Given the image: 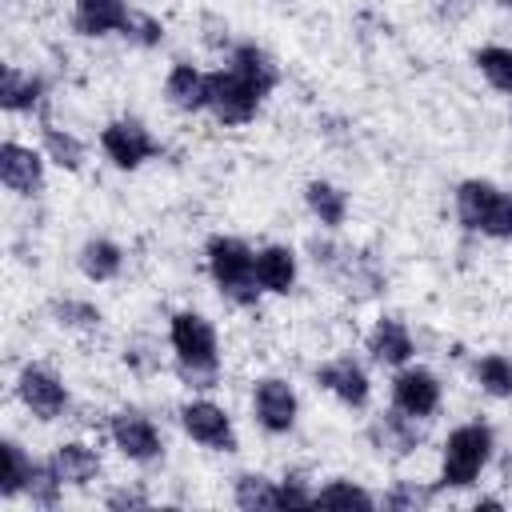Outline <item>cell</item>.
Returning <instances> with one entry per match:
<instances>
[{
    "instance_id": "cell-11",
    "label": "cell",
    "mask_w": 512,
    "mask_h": 512,
    "mask_svg": "<svg viewBox=\"0 0 512 512\" xmlns=\"http://www.w3.org/2000/svg\"><path fill=\"white\" fill-rule=\"evenodd\" d=\"M256 416L268 432H288L296 420V392L284 380H260L256 384Z\"/></svg>"
},
{
    "instance_id": "cell-33",
    "label": "cell",
    "mask_w": 512,
    "mask_h": 512,
    "mask_svg": "<svg viewBox=\"0 0 512 512\" xmlns=\"http://www.w3.org/2000/svg\"><path fill=\"white\" fill-rule=\"evenodd\" d=\"M500 4H508V8H512V0H500Z\"/></svg>"
},
{
    "instance_id": "cell-23",
    "label": "cell",
    "mask_w": 512,
    "mask_h": 512,
    "mask_svg": "<svg viewBox=\"0 0 512 512\" xmlns=\"http://www.w3.org/2000/svg\"><path fill=\"white\" fill-rule=\"evenodd\" d=\"M476 380H480V388L484 392H492V396H512V360L508 356H484L480 364H476Z\"/></svg>"
},
{
    "instance_id": "cell-13",
    "label": "cell",
    "mask_w": 512,
    "mask_h": 512,
    "mask_svg": "<svg viewBox=\"0 0 512 512\" xmlns=\"http://www.w3.org/2000/svg\"><path fill=\"white\" fill-rule=\"evenodd\" d=\"M320 384H324L328 392H336V396H340L344 404H352V408H360V404L368 400V376H364V368L352 364L348 356L324 364V368H320Z\"/></svg>"
},
{
    "instance_id": "cell-30",
    "label": "cell",
    "mask_w": 512,
    "mask_h": 512,
    "mask_svg": "<svg viewBox=\"0 0 512 512\" xmlns=\"http://www.w3.org/2000/svg\"><path fill=\"white\" fill-rule=\"evenodd\" d=\"M428 500V492H416V488H400V492H392L388 496V504L392 508H404V504H424Z\"/></svg>"
},
{
    "instance_id": "cell-24",
    "label": "cell",
    "mask_w": 512,
    "mask_h": 512,
    "mask_svg": "<svg viewBox=\"0 0 512 512\" xmlns=\"http://www.w3.org/2000/svg\"><path fill=\"white\" fill-rule=\"evenodd\" d=\"M236 504L240 508H280V488H272V480H264V476H240Z\"/></svg>"
},
{
    "instance_id": "cell-7",
    "label": "cell",
    "mask_w": 512,
    "mask_h": 512,
    "mask_svg": "<svg viewBox=\"0 0 512 512\" xmlns=\"http://www.w3.org/2000/svg\"><path fill=\"white\" fill-rule=\"evenodd\" d=\"M104 152L112 156V164L136 168V164H144L156 152V144H152V136L136 120H116V124L104 128Z\"/></svg>"
},
{
    "instance_id": "cell-28",
    "label": "cell",
    "mask_w": 512,
    "mask_h": 512,
    "mask_svg": "<svg viewBox=\"0 0 512 512\" xmlns=\"http://www.w3.org/2000/svg\"><path fill=\"white\" fill-rule=\"evenodd\" d=\"M312 504H356V508H372V496L364 492V488H356V484H328V488H320L316 496H312Z\"/></svg>"
},
{
    "instance_id": "cell-12",
    "label": "cell",
    "mask_w": 512,
    "mask_h": 512,
    "mask_svg": "<svg viewBox=\"0 0 512 512\" xmlns=\"http://www.w3.org/2000/svg\"><path fill=\"white\" fill-rule=\"evenodd\" d=\"M0 180L12 192H36L40 188V156L32 148L4 144L0 148Z\"/></svg>"
},
{
    "instance_id": "cell-26",
    "label": "cell",
    "mask_w": 512,
    "mask_h": 512,
    "mask_svg": "<svg viewBox=\"0 0 512 512\" xmlns=\"http://www.w3.org/2000/svg\"><path fill=\"white\" fill-rule=\"evenodd\" d=\"M44 152H48L60 168H80V160H84L80 140L68 136V132H60V128H44Z\"/></svg>"
},
{
    "instance_id": "cell-27",
    "label": "cell",
    "mask_w": 512,
    "mask_h": 512,
    "mask_svg": "<svg viewBox=\"0 0 512 512\" xmlns=\"http://www.w3.org/2000/svg\"><path fill=\"white\" fill-rule=\"evenodd\" d=\"M60 476H56V468H52V460L48 464H36L32 468V476H28V496H32V504H44V508H52L56 504V492H60Z\"/></svg>"
},
{
    "instance_id": "cell-1",
    "label": "cell",
    "mask_w": 512,
    "mask_h": 512,
    "mask_svg": "<svg viewBox=\"0 0 512 512\" xmlns=\"http://www.w3.org/2000/svg\"><path fill=\"white\" fill-rule=\"evenodd\" d=\"M172 348H176L180 372L188 380H196L200 388H208L216 380V332L204 316H196V312L172 316Z\"/></svg>"
},
{
    "instance_id": "cell-32",
    "label": "cell",
    "mask_w": 512,
    "mask_h": 512,
    "mask_svg": "<svg viewBox=\"0 0 512 512\" xmlns=\"http://www.w3.org/2000/svg\"><path fill=\"white\" fill-rule=\"evenodd\" d=\"M124 504H136V508H140V504H144V496H136V492H116V496L108 500V508H124Z\"/></svg>"
},
{
    "instance_id": "cell-2",
    "label": "cell",
    "mask_w": 512,
    "mask_h": 512,
    "mask_svg": "<svg viewBox=\"0 0 512 512\" xmlns=\"http://www.w3.org/2000/svg\"><path fill=\"white\" fill-rule=\"evenodd\" d=\"M456 212L464 220V228L484 232V236H512V196H504L500 188L484 184V180H468L456 192Z\"/></svg>"
},
{
    "instance_id": "cell-3",
    "label": "cell",
    "mask_w": 512,
    "mask_h": 512,
    "mask_svg": "<svg viewBox=\"0 0 512 512\" xmlns=\"http://www.w3.org/2000/svg\"><path fill=\"white\" fill-rule=\"evenodd\" d=\"M208 268H212L220 292H228L240 304H252L256 300V256L240 240L216 236L208 244Z\"/></svg>"
},
{
    "instance_id": "cell-21",
    "label": "cell",
    "mask_w": 512,
    "mask_h": 512,
    "mask_svg": "<svg viewBox=\"0 0 512 512\" xmlns=\"http://www.w3.org/2000/svg\"><path fill=\"white\" fill-rule=\"evenodd\" d=\"M308 208L320 216V224L336 228V224H344L348 200H344V192H340V188H332V184L316 180V184H308Z\"/></svg>"
},
{
    "instance_id": "cell-19",
    "label": "cell",
    "mask_w": 512,
    "mask_h": 512,
    "mask_svg": "<svg viewBox=\"0 0 512 512\" xmlns=\"http://www.w3.org/2000/svg\"><path fill=\"white\" fill-rule=\"evenodd\" d=\"M120 260L124 256H120V248L112 240H88L80 248V272L88 280H112L120 272Z\"/></svg>"
},
{
    "instance_id": "cell-22",
    "label": "cell",
    "mask_w": 512,
    "mask_h": 512,
    "mask_svg": "<svg viewBox=\"0 0 512 512\" xmlns=\"http://www.w3.org/2000/svg\"><path fill=\"white\" fill-rule=\"evenodd\" d=\"M32 460L20 452V444H4V476H0V496H16L20 488H28V476H32Z\"/></svg>"
},
{
    "instance_id": "cell-25",
    "label": "cell",
    "mask_w": 512,
    "mask_h": 512,
    "mask_svg": "<svg viewBox=\"0 0 512 512\" xmlns=\"http://www.w3.org/2000/svg\"><path fill=\"white\" fill-rule=\"evenodd\" d=\"M476 64H480V72L488 76L492 88L512 92V48H480Z\"/></svg>"
},
{
    "instance_id": "cell-10",
    "label": "cell",
    "mask_w": 512,
    "mask_h": 512,
    "mask_svg": "<svg viewBox=\"0 0 512 512\" xmlns=\"http://www.w3.org/2000/svg\"><path fill=\"white\" fill-rule=\"evenodd\" d=\"M112 440H116V448H120L124 456H132V460H156V456H160V436H156V428H152L140 412H120V416H112Z\"/></svg>"
},
{
    "instance_id": "cell-15",
    "label": "cell",
    "mask_w": 512,
    "mask_h": 512,
    "mask_svg": "<svg viewBox=\"0 0 512 512\" xmlns=\"http://www.w3.org/2000/svg\"><path fill=\"white\" fill-rule=\"evenodd\" d=\"M164 92H168V100H172L176 108L196 112V108H204V104H208V76H204V72H196L192 64H176V68L168 72Z\"/></svg>"
},
{
    "instance_id": "cell-8",
    "label": "cell",
    "mask_w": 512,
    "mask_h": 512,
    "mask_svg": "<svg viewBox=\"0 0 512 512\" xmlns=\"http://www.w3.org/2000/svg\"><path fill=\"white\" fill-rule=\"evenodd\" d=\"M16 388H20V400H24L40 420L60 416V412H64V404H68L64 384H60L52 372H44V368H24Z\"/></svg>"
},
{
    "instance_id": "cell-5",
    "label": "cell",
    "mask_w": 512,
    "mask_h": 512,
    "mask_svg": "<svg viewBox=\"0 0 512 512\" xmlns=\"http://www.w3.org/2000/svg\"><path fill=\"white\" fill-rule=\"evenodd\" d=\"M264 100V88L256 80H248L244 72L228 68V72H212L208 76V108L216 112V120L224 124H244L256 116Z\"/></svg>"
},
{
    "instance_id": "cell-9",
    "label": "cell",
    "mask_w": 512,
    "mask_h": 512,
    "mask_svg": "<svg viewBox=\"0 0 512 512\" xmlns=\"http://www.w3.org/2000/svg\"><path fill=\"white\" fill-rule=\"evenodd\" d=\"M392 396H396V412H404V416H428L440 404V384H436L432 372L408 368V372L396 376Z\"/></svg>"
},
{
    "instance_id": "cell-16",
    "label": "cell",
    "mask_w": 512,
    "mask_h": 512,
    "mask_svg": "<svg viewBox=\"0 0 512 512\" xmlns=\"http://www.w3.org/2000/svg\"><path fill=\"white\" fill-rule=\"evenodd\" d=\"M296 280V260L288 248H264L256 252V284L268 288V292H288Z\"/></svg>"
},
{
    "instance_id": "cell-14",
    "label": "cell",
    "mask_w": 512,
    "mask_h": 512,
    "mask_svg": "<svg viewBox=\"0 0 512 512\" xmlns=\"http://www.w3.org/2000/svg\"><path fill=\"white\" fill-rule=\"evenodd\" d=\"M128 24V8L124 0H80L76 4V28L84 36H104Z\"/></svg>"
},
{
    "instance_id": "cell-29",
    "label": "cell",
    "mask_w": 512,
    "mask_h": 512,
    "mask_svg": "<svg viewBox=\"0 0 512 512\" xmlns=\"http://www.w3.org/2000/svg\"><path fill=\"white\" fill-rule=\"evenodd\" d=\"M124 36H136L140 44H156V40H160V24H156V20H148V16H132V12H128Z\"/></svg>"
},
{
    "instance_id": "cell-4",
    "label": "cell",
    "mask_w": 512,
    "mask_h": 512,
    "mask_svg": "<svg viewBox=\"0 0 512 512\" xmlns=\"http://www.w3.org/2000/svg\"><path fill=\"white\" fill-rule=\"evenodd\" d=\"M488 452H492V432L484 424H464L448 436L444 444V484L452 488H464L480 476V468L488 464Z\"/></svg>"
},
{
    "instance_id": "cell-31",
    "label": "cell",
    "mask_w": 512,
    "mask_h": 512,
    "mask_svg": "<svg viewBox=\"0 0 512 512\" xmlns=\"http://www.w3.org/2000/svg\"><path fill=\"white\" fill-rule=\"evenodd\" d=\"M288 504H312V496L304 488H296V484H284L280 488V508H288Z\"/></svg>"
},
{
    "instance_id": "cell-6",
    "label": "cell",
    "mask_w": 512,
    "mask_h": 512,
    "mask_svg": "<svg viewBox=\"0 0 512 512\" xmlns=\"http://www.w3.org/2000/svg\"><path fill=\"white\" fill-rule=\"evenodd\" d=\"M180 420H184V428H188L192 440H200L208 448H220V452H232L236 448V436H232V424H228L224 408H216L208 400H192L180 412Z\"/></svg>"
},
{
    "instance_id": "cell-18",
    "label": "cell",
    "mask_w": 512,
    "mask_h": 512,
    "mask_svg": "<svg viewBox=\"0 0 512 512\" xmlns=\"http://www.w3.org/2000/svg\"><path fill=\"white\" fill-rule=\"evenodd\" d=\"M52 468H56V476H60L64 484H88V480L96 476L100 460H96V452L84 448V444H60L56 456H52Z\"/></svg>"
},
{
    "instance_id": "cell-17",
    "label": "cell",
    "mask_w": 512,
    "mask_h": 512,
    "mask_svg": "<svg viewBox=\"0 0 512 512\" xmlns=\"http://www.w3.org/2000/svg\"><path fill=\"white\" fill-rule=\"evenodd\" d=\"M368 352L380 360V364H404L412 356V336L400 320H380L376 332L368 336Z\"/></svg>"
},
{
    "instance_id": "cell-20",
    "label": "cell",
    "mask_w": 512,
    "mask_h": 512,
    "mask_svg": "<svg viewBox=\"0 0 512 512\" xmlns=\"http://www.w3.org/2000/svg\"><path fill=\"white\" fill-rule=\"evenodd\" d=\"M40 96V80L20 72V68H4V84H0V104L8 112H20V108H32Z\"/></svg>"
}]
</instances>
